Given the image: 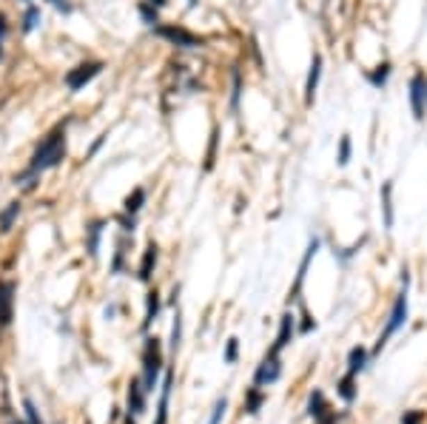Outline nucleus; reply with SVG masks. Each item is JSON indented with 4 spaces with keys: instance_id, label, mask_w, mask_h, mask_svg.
<instances>
[{
    "instance_id": "obj_24",
    "label": "nucleus",
    "mask_w": 427,
    "mask_h": 424,
    "mask_svg": "<svg viewBox=\"0 0 427 424\" xmlns=\"http://www.w3.org/2000/svg\"><path fill=\"white\" fill-rule=\"evenodd\" d=\"M351 151H353L351 134H342V137H339V151H337V163H339V165H348V163H351Z\"/></svg>"
},
{
    "instance_id": "obj_15",
    "label": "nucleus",
    "mask_w": 427,
    "mask_h": 424,
    "mask_svg": "<svg viewBox=\"0 0 427 424\" xmlns=\"http://www.w3.org/2000/svg\"><path fill=\"white\" fill-rule=\"evenodd\" d=\"M390 72H393V66H390L387 60H385V63H379L373 72H364V77H368V83H371L373 88H385V85H387Z\"/></svg>"
},
{
    "instance_id": "obj_34",
    "label": "nucleus",
    "mask_w": 427,
    "mask_h": 424,
    "mask_svg": "<svg viewBox=\"0 0 427 424\" xmlns=\"http://www.w3.org/2000/svg\"><path fill=\"white\" fill-rule=\"evenodd\" d=\"M129 424H131V421H129Z\"/></svg>"
},
{
    "instance_id": "obj_26",
    "label": "nucleus",
    "mask_w": 427,
    "mask_h": 424,
    "mask_svg": "<svg viewBox=\"0 0 427 424\" xmlns=\"http://www.w3.org/2000/svg\"><path fill=\"white\" fill-rule=\"evenodd\" d=\"M179 339H182V319H179V313L174 316V327H171V350L177 353V348H179Z\"/></svg>"
},
{
    "instance_id": "obj_5",
    "label": "nucleus",
    "mask_w": 427,
    "mask_h": 424,
    "mask_svg": "<svg viewBox=\"0 0 427 424\" xmlns=\"http://www.w3.org/2000/svg\"><path fill=\"white\" fill-rule=\"evenodd\" d=\"M410 108H413V117L421 123L427 114V74L424 72H416L410 80Z\"/></svg>"
},
{
    "instance_id": "obj_16",
    "label": "nucleus",
    "mask_w": 427,
    "mask_h": 424,
    "mask_svg": "<svg viewBox=\"0 0 427 424\" xmlns=\"http://www.w3.org/2000/svg\"><path fill=\"white\" fill-rule=\"evenodd\" d=\"M364 365H368V350L364 348H353L351 353H348V373H362L364 370Z\"/></svg>"
},
{
    "instance_id": "obj_33",
    "label": "nucleus",
    "mask_w": 427,
    "mask_h": 424,
    "mask_svg": "<svg viewBox=\"0 0 427 424\" xmlns=\"http://www.w3.org/2000/svg\"><path fill=\"white\" fill-rule=\"evenodd\" d=\"M148 6H154V9H160V6H166V0H148Z\"/></svg>"
},
{
    "instance_id": "obj_18",
    "label": "nucleus",
    "mask_w": 427,
    "mask_h": 424,
    "mask_svg": "<svg viewBox=\"0 0 427 424\" xmlns=\"http://www.w3.org/2000/svg\"><path fill=\"white\" fill-rule=\"evenodd\" d=\"M382 211H385V228H393V183L382 186Z\"/></svg>"
},
{
    "instance_id": "obj_31",
    "label": "nucleus",
    "mask_w": 427,
    "mask_h": 424,
    "mask_svg": "<svg viewBox=\"0 0 427 424\" xmlns=\"http://www.w3.org/2000/svg\"><path fill=\"white\" fill-rule=\"evenodd\" d=\"M421 418H424V413H408V416H402V424H421Z\"/></svg>"
},
{
    "instance_id": "obj_11",
    "label": "nucleus",
    "mask_w": 427,
    "mask_h": 424,
    "mask_svg": "<svg viewBox=\"0 0 427 424\" xmlns=\"http://www.w3.org/2000/svg\"><path fill=\"white\" fill-rule=\"evenodd\" d=\"M12 305H15V285L3 282L0 285V327L12 322Z\"/></svg>"
},
{
    "instance_id": "obj_22",
    "label": "nucleus",
    "mask_w": 427,
    "mask_h": 424,
    "mask_svg": "<svg viewBox=\"0 0 427 424\" xmlns=\"http://www.w3.org/2000/svg\"><path fill=\"white\" fill-rule=\"evenodd\" d=\"M143 202H145V191H143V188H134V191L126 197V211H129V214L134 217L137 211L143 208Z\"/></svg>"
},
{
    "instance_id": "obj_13",
    "label": "nucleus",
    "mask_w": 427,
    "mask_h": 424,
    "mask_svg": "<svg viewBox=\"0 0 427 424\" xmlns=\"http://www.w3.org/2000/svg\"><path fill=\"white\" fill-rule=\"evenodd\" d=\"M143 410H145V387H143L140 379H131V384H129V413L140 416Z\"/></svg>"
},
{
    "instance_id": "obj_20",
    "label": "nucleus",
    "mask_w": 427,
    "mask_h": 424,
    "mask_svg": "<svg viewBox=\"0 0 427 424\" xmlns=\"http://www.w3.org/2000/svg\"><path fill=\"white\" fill-rule=\"evenodd\" d=\"M353 379H356L353 373H345V376L339 379V384H337V387H339V396H342V402H348V405L356 399V387H353Z\"/></svg>"
},
{
    "instance_id": "obj_6",
    "label": "nucleus",
    "mask_w": 427,
    "mask_h": 424,
    "mask_svg": "<svg viewBox=\"0 0 427 424\" xmlns=\"http://www.w3.org/2000/svg\"><path fill=\"white\" fill-rule=\"evenodd\" d=\"M282 376V361H280V356L277 353H268L265 359H262V365L257 368V373H254V384L257 387H268V384H273Z\"/></svg>"
},
{
    "instance_id": "obj_2",
    "label": "nucleus",
    "mask_w": 427,
    "mask_h": 424,
    "mask_svg": "<svg viewBox=\"0 0 427 424\" xmlns=\"http://www.w3.org/2000/svg\"><path fill=\"white\" fill-rule=\"evenodd\" d=\"M408 288H410V274H408V268H405V270H402V293L396 296V302H393L390 319H387V325H385V330H382V336H379V342H376V353L387 345V339L393 336V333H399V327L408 322Z\"/></svg>"
},
{
    "instance_id": "obj_25",
    "label": "nucleus",
    "mask_w": 427,
    "mask_h": 424,
    "mask_svg": "<svg viewBox=\"0 0 427 424\" xmlns=\"http://www.w3.org/2000/svg\"><path fill=\"white\" fill-rule=\"evenodd\" d=\"M100 222H95V225H91L88 228V254L91 256H97V245H100Z\"/></svg>"
},
{
    "instance_id": "obj_8",
    "label": "nucleus",
    "mask_w": 427,
    "mask_h": 424,
    "mask_svg": "<svg viewBox=\"0 0 427 424\" xmlns=\"http://www.w3.org/2000/svg\"><path fill=\"white\" fill-rule=\"evenodd\" d=\"M100 69H103V63H83V66H77L66 74V85L72 88V92H77V88H83L88 80H95L100 74Z\"/></svg>"
},
{
    "instance_id": "obj_17",
    "label": "nucleus",
    "mask_w": 427,
    "mask_h": 424,
    "mask_svg": "<svg viewBox=\"0 0 427 424\" xmlns=\"http://www.w3.org/2000/svg\"><path fill=\"white\" fill-rule=\"evenodd\" d=\"M154 262H157V245L151 242V245L145 248V254H143V262H140V279L143 282L151 279V268H154Z\"/></svg>"
},
{
    "instance_id": "obj_23",
    "label": "nucleus",
    "mask_w": 427,
    "mask_h": 424,
    "mask_svg": "<svg viewBox=\"0 0 427 424\" xmlns=\"http://www.w3.org/2000/svg\"><path fill=\"white\" fill-rule=\"evenodd\" d=\"M262 402H265V393L254 384V390H248V399H245V413H257L262 407Z\"/></svg>"
},
{
    "instance_id": "obj_32",
    "label": "nucleus",
    "mask_w": 427,
    "mask_h": 424,
    "mask_svg": "<svg viewBox=\"0 0 427 424\" xmlns=\"http://www.w3.org/2000/svg\"><path fill=\"white\" fill-rule=\"evenodd\" d=\"M3 35H6V17L0 15V38H3Z\"/></svg>"
},
{
    "instance_id": "obj_30",
    "label": "nucleus",
    "mask_w": 427,
    "mask_h": 424,
    "mask_svg": "<svg viewBox=\"0 0 427 424\" xmlns=\"http://www.w3.org/2000/svg\"><path fill=\"white\" fill-rule=\"evenodd\" d=\"M38 20H40V12H38V9H29V15H26V26H23V28H26V32H32V28L38 26Z\"/></svg>"
},
{
    "instance_id": "obj_29",
    "label": "nucleus",
    "mask_w": 427,
    "mask_h": 424,
    "mask_svg": "<svg viewBox=\"0 0 427 424\" xmlns=\"http://www.w3.org/2000/svg\"><path fill=\"white\" fill-rule=\"evenodd\" d=\"M23 407H26V418H29V424H43V421L38 418V410H35V405H32V402L26 399V402H23Z\"/></svg>"
},
{
    "instance_id": "obj_12",
    "label": "nucleus",
    "mask_w": 427,
    "mask_h": 424,
    "mask_svg": "<svg viewBox=\"0 0 427 424\" xmlns=\"http://www.w3.org/2000/svg\"><path fill=\"white\" fill-rule=\"evenodd\" d=\"M316 251H319V239H311L308 251H305V256H302V262H299V274H296V282H293V296H291V299H296V296H299L302 282H305V274H308V265H311V259L316 256Z\"/></svg>"
},
{
    "instance_id": "obj_19",
    "label": "nucleus",
    "mask_w": 427,
    "mask_h": 424,
    "mask_svg": "<svg viewBox=\"0 0 427 424\" xmlns=\"http://www.w3.org/2000/svg\"><path fill=\"white\" fill-rule=\"evenodd\" d=\"M157 313H160V293L157 291H151L148 293V305H145V319H143V327H148L151 322L157 319Z\"/></svg>"
},
{
    "instance_id": "obj_1",
    "label": "nucleus",
    "mask_w": 427,
    "mask_h": 424,
    "mask_svg": "<svg viewBox=\"0 0 427 424\" xmlns=\"http://www.w3.org/2000/svg\"><path fill=\"white\" fill-rule=\"evenodd\" d=\"M66 154V129L63 126H57L35 151V157H32V171H43V168H51L57 165L60 160H63Z\"/></svg>"
},
{
    "instance_id": "obj_21",
    "label": "nucleus",
    "mask_w": 427,
    "mask_h": 424,
    "mask_svg": "<svg viewBox=\"0 0 427 424\" xmlns=\"http://www.w3.org/2000/svg\"><path fill=\"white\" fill-rule=\"evenodd\" d=\"M20 214V202H9V208L3 211V214H0V231H9L12 228V222H15V217Z\"/></svg>"
},
{
    "instance_id": "obj_27",
    "label": "nucleus",
    "mask_w": 427,
    "mask_h": 424,
    "mask_svg": "<svg viewBox=\"0 0 427 424\" xmlns=\"http://www.w3.org/2000/svg\"><path fill=\"white\" fill-rule=\"evenodd\" d=\"M225 410H228V402H225V399H217V405H214V413H211L208 424H220L223 416H225Z\"/></svg>"
},
{
    "instance_id": "obj_7",
    "label": "nucleus",
    "mask_w": 427,
    "mask_h": 424,
    "mask_svg": "<svg viewBox=\"0 0 427 424\" xmlns=\"http://www.w3.org/2000/svg\"><path fill=\"white\" fill-rule=\"evenodd\" d=\"M308 413L316 424H337V413L330 410L328 399H325V393L322 390H314L311 393V399H308Z\"/></svg>"
},
{
    "instance_id": "obj_10",
    "label": "nucleus",
    "mask_w": 427,
    "mask_h": 424,
    "mask_svg": "<svg viewBox=\"0 0 427 424\" xmlns=\"http://www.w3.org/2000/svg\"><path fill=\"white\" fill-rule=\"evenodd\" d=\"M293 333H296V319H293V313H285L282 316V322H280V333H277V342H273V348H271V353H282L288 345H291V339H293Z\"/></svg>"
},
{
    "instance_id": "obj_28",
    "label": "nucleus",
    "mask_w": 427,
    "mask_h": 424,
    "mask_svg": "<svg viewBox=\"0 0 427 424\" xmlns=\"http://www.w3.org/2000/svg\"><path fill=\"white\" fill-rule=\"evenodd\" d=\"M236 353H239V342L228 339V348H225V361H228V365H234V361H236Z\"/></svg>"
},
{
    "instance_id": "obj_4",
    "label": "nucleus",
    "mask_w": 427,
    "mask_h": 424,
    "mask_svg": "<svg viewBox=\"0 0 427 424\" xmlns=\"http://www.w3.org/2000/svg\"><path fill=\"white\" fill-rule=\"evenodd\" d=\"M157 35H160V38H166L168 43L179 46V49H197V46H202V38H197L194 32H188V28H182V26L157 23Z\"/></svg>"
},
{
    "instance_id": "obj_9",
    "label": "nucleus",
    "mask_w": 427,
    "mask_h": 424,
    "mask_svg": "<svg viewBox=\"0 0 427 424\" xmlns=\"http://www.w3.org/2000/svg\"><path fill=\"white\" fill-rule=\"evenodd\" d=\"M322 66H325L322 54H314L308 80H305V106H314V100H316V88H319V80H322Z\"/></svg>"
},
{
    "instance_id": "obj_3",
    "label": "nucleus",
    "mask_w": 427,
    "mask_h": 424,
    "mask_svg": "<svg viewBox=\"0 0 427 424\" xmlns=\"http://www.w3.org/2000/svg\"><path fill=\"white\" fill-rule=\"evenodd\" d=\"M163 370V348H160V339H145V348H143V387L145 393L154 390L157 384V376Z\"/></svg>"
},
{
    "instance_id": "obj_14",
    "label": "nucleus",
    "mask_w": 427,
    "mask_h": 424,
    "mask_svg": "<svg viewBox=\"0 0 427 424\" xmlns=\"http://www.w3.org/2000/svg\"><path fill=\"white\" fill-rule=\"evenodd\" d=\"M171 387H174V373L168 370V373H166V382H163V396H160V405H157V418H154V424H166V421H168V399H171Z\"/></svg>"
}]
</instances>
